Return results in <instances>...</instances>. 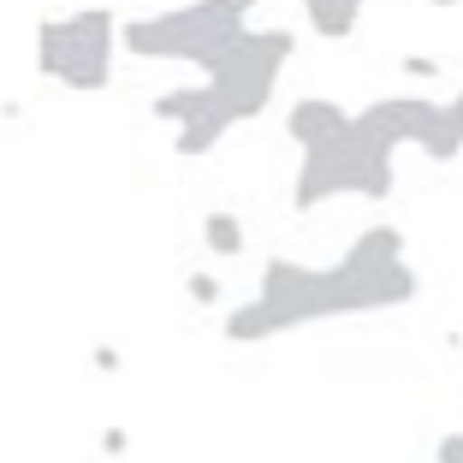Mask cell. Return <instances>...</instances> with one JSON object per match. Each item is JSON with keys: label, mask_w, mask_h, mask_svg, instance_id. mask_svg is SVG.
<instances>
[{"label": "cell", "mask_w": 463, "mask_h": 463, "mask_svg": "<svg viewBox=\"0 0 463 463\" xmlns=\"http://www.w3.org/2000/svg\"><path fill=\"white\" fill-rule=\"evenodd\" d=\"M422 155L434 166H451L463 155V90L451 101H439V113H434V131H428V143H422Z\"/></svg>", "instance_id": "9"}, {"label": "cell", "mask_w": 463, "mask_h": 463, "mask_svg": "<svg viewBox=\"0 0 463 463\" xmlns=\"http://www.w3.org/2000/svg\"><path fill=\"white\" fill-rule=\"evenodd\" d=\"M398 66H404V78H422V83L446 78V66H439V60H428V54H404V60H398Z\"/></svg>", "instance_id": "12"}, {"label": "cell", "mask_w": 463, "mask_h": 463, "mask_svg": "<svg viewBox=\"0 0 463 463\" xmlns=\"http://www.w3.org/2000/svg\"><path fill=\"white\" fill-rule=\"evenodd\" d=\"M434 463H463V434H439Z\"/></svg>", "instance_id": "14"}, {"label": "cell", "mask_w": 463, "mask_h": 463, "mask_svg": "<svg viewBox=\"0 0 463 463\" xmlns=\"http://www.w3.org/2000/svg\"><path fill=\"white\" fill-rule=\"evenodd\" d=\"M428 6H439V13H446V6H463V0H428Z\"/></svg>", "instance_id": "16"}, {"label": "cell", "mask_w": 463, "mask_h": 463, "mask_svg": "<svg viewBox=\"0 0 463 463\" xmlns=\"http://www.w3.org/2000/svg\"><path fill=\"white\" fill-rule=\"evenodd\" d=\"M250 13H256V0H191L173 13L119 24V48L131 60H178L208 78L250 30Z\"/></svg>", "instance_id": "3"}, {"label": "cell", "mask_w": 463, "mask_h": 463, "mask_svg": "<svg viewBox=\"0 0 463 463\" xmlns=\"http://www.w3.org/2000/svg\"><path fill=\"white\" fill-rule=\"evenodd\" d=\"M434 113H439L434 96H386V101H374V108H363V119L374 125L392 149H422L428 131H434Z\"/></svg>", "instance_id": "6"}, {"label": "cell", "mask_w": 463, "mask_h": 463, "mask_svg": "<svg viewBox=\"0 0 463 463\" xmlns=\"http://www.w3.org/2000/svg\"><path fill=\"white\" fill-rule=\"evenodd\" d=\"M345 119H351V108H339V101H327V96H303V101H291V113H286V137L303 155V149H315V143H327Z\"/></svg>", "instance_id": "7"}, {"label": "cell", "mask_w": 463, "mask_h": 463, "mask_svg": "<svg viewBox=\"0 0 463 463\" xmlns=\"http://www.w3.org/2000/svg\"><path fill=\"white\" fill-rule=\"evenodd\" d=\"M90 363H96L101 374H119V368H125V356L113 351V345H96V351H90Z\"/></svg>", "instance_id": "15"}, {"label": "cell", "mask_w": 463, "mask_h": 463, "mask_svg": "<svg viewBox=\"0 0 463 463\" xmlns=\"http://www.w3.org/2000/svg\"><path fill=\"white\" fill-rule=\"evenodd\" d=\"M291 54H298V30H286V24H273V30H244V36H238V48H232V54L203 78L214 113H220L226 125L261 119V108L273 101V90H279V78H286Z\"/></svg>", "instance_id": "5"}, {"label": "cell", "mask_w": 463, "mask_h": 463, "mask_svg": "<svg viewBox=\"0 0 463 463\" xmlns=\"http://www.w3.org/2000/svg\"><path fill=\"white\" fill-rule=\"evenodd\" d=\"M101 458H125V451H131V434H125V428H101Z\"/></svg>", "instance_id": "13"}, {"label": "cell", "mask_w": 463, "mask_h": 463, "mask_svg": "<svg viewBox=\"0 0 463 463\" xmlns=\"http://www.w3.org/2000/svg\"><path fill=\"white\" fill-rule=\"evenodd\" d=\"M363 13H368V0H303V18H309V30H315L321 42L356 36Z\"/></svg>", "instance_id": "8"}, {"label": "cell", "mask_w": 463, "mask_h": 463, "mask_svg": "<svg viewBox=\"0 0 463 463\" xmlns=\"http://www.w3.org/2000/svg\"><path fill=\"white\" fill-rule=\"evenodd\" d=\"M184 291H191V303H196V309H214V303H220V279H214L208 268L184 273Z\"/></svg>", "instance_id": "11"}, {"label": "cell", "mask_w": 463, "mask_h": 463, "mask_svg": "<svg viewBox=\"0 0 463 463\" xmlns=\"http://www.w3.org/2000/svg\"><path fill=\"white\" fill-rule=\"evenodd\" d=\"M203 244H208V256H220V261H238L250 250V238H244V220L232 214V208H208L203 214Z\"/></svg>", "instance_id": "10"}, {"label": "cell", "mask_w": 463, "mask_h": 463, "mask_svg": "<svg viewBox=\"0 0 463 463\" xmlns=\"http://www.w3.org/2000/svg\"><path fill=\"white\" fill-rule=\"evenodd\" d=\"M422 298V273L404 256L398 226H368L333 268H309L291 256L261 261V291L226 315V345H261L309 321H339V315H386Z\"/></svg>", "instance_id": "1"}, {"label": "cell", "mask_w": 463, "mask_h": 463, "mask_svg": "<svg viewBox=\"0 0 463 463\" xmlns=\"http://www.w3.org/2000/svg\"><path fill=\"white\" fill-rule=\"evenodd\" d=\"M398 184V149L386 143L363 113L339 125L327 143L303 149L298 178H291V208L309 214V208L333 203V196H363V203H386Z\"/></svg>", "instance_id": "2"}, {"label": "cell", "mask_w": 463, "mask_h": 463, "mask_svg": "<svg viewBox=\"0 0 463 463\" xmlns=\"http://www.w3.org/2000/svg\"><path fill=\"white\" fill-rule=\"evenodd\" d=\"M113 54H119V18L108 6H78L36 24V71L78 96H96L113 83Z\"/></svg>", "instance_id": "4"}]
</instances>
